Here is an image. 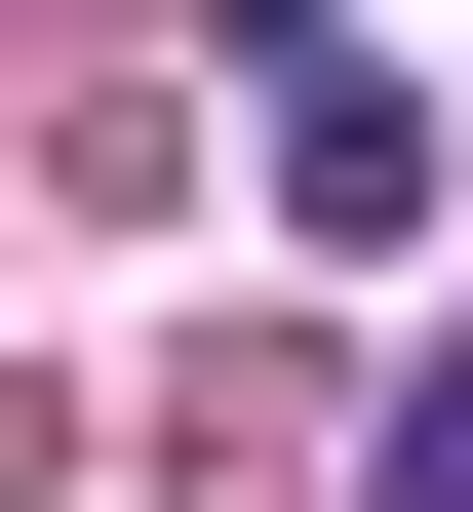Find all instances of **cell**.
<instances>
[{"mask_svg":"<svg viewBox=\"0 0 473 512\" xmlns=\"http://www.w3.org/2000/svg\"><path fill=\"white\" fill-rule=\"evenodd\" d=\"M237 79H276V237H316V276H395V237H434V79H355L316 0H276Z\"/></svg>","mask_w":473,"mask_h":512,"instance_id":"1","label":"cell"},{"mask_svg":"<svg viewBox=\"0 0 473 512\" xmlns=\"http://www.w3.org/2000/svg\"><path fill=\"white\" fill-rule=\"evenodd\" d=\"M355 512H473V394H395V473H355Z\"/></svg>","mask_w":473,"mask_h":512,"instance_id":"2","label":"cell"}]
</instances>
